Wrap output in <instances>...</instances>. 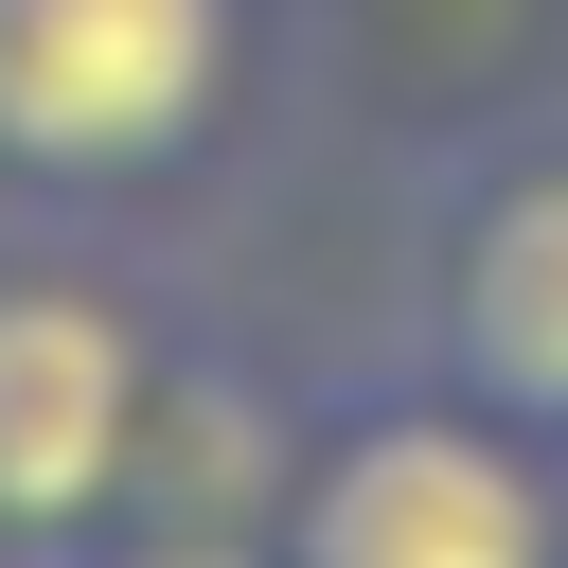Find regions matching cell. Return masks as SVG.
<instances>
[{"label": "cell", "instance_id": "obj_2", "mask_svg": "<svg viewBox=\"0 0 568 568\" xmlns=\"http://www.w3.org/2000/svg\"><path fill=\"white\" fill-rule=\"evenodd\" d=\"M248 0H0V178H160L231 106Z\"/></svg>", "mask_w": 568, "mask_h": 568}, {"label": "cell", "instance_id": "obj_3", "mask_svg": "<svg viewBox=\"0 0 568 568\" xmlns=\"http://www.w3.org/2000/svg\"><path fill=\"white\" fill-rule=\"evenodd\" d=\"M142 320L71 266H0V550H53L142 462Z\"/></svg>", "mask_w": 568, "mask_h": 568}, {"label": "cell", "instance_id": "obj_1", "mask_svg": "<svg viewBox=\"0 0 568 568\" xmlns=\"http://www.w3.org/2000/svg\"><path fill=\"white\" fill-rule=\"evenodd\" d=\"M284 568H550V462L479 390L337 408L284 497Z\"/></svg>", "mask_w": 568, "mask_h": 568}, {"label": "cell", "instance_id": "obj_5", "mask_svg": "<svg viewBox=\"0 0 568 568\" xmlns=\"http://www.w3.org/2000/svg\"><path fill=\"white\" fill-rule=\"evenodd\" d=\"M18 568H284V550H231V532H142V550H18Z\"/></svg>", "mask_w": 568, "mask_h": 568}, {"label": "cell", "instance_id": "obj_4", "mask_svg": "<svg viewBox=\"0 0 568 568\" xmlns=\"http://www.w3.org/2000/svg\"><path fill=\"white\" fill-rule=\"evenodd\" d=\"M444 390L568 444V160L479 178V213L444 231Z\"/></svg>", "mask_w": 568, "mask_h": 568}]
</instances>
